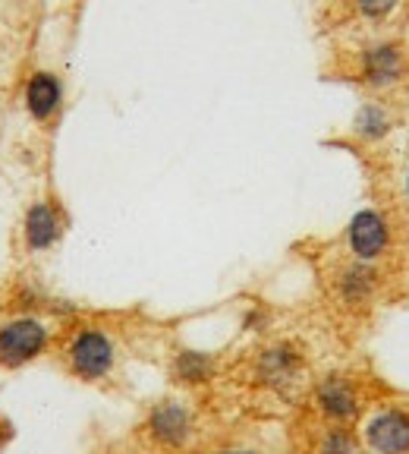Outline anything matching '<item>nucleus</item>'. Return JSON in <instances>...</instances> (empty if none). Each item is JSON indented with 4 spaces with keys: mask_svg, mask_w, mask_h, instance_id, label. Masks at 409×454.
Returning a JSON list of instances; mask_svg holds the SVG:
<instances>
[{
    "mask_svg": "<svg viewBox=\"0 0 409 454\" xmlns=\"http://www.w3.org/2000/svg\"><path fill=\"white\" fill-rule=\"evenodd\" d=\"M66 363H70V372L76 379L98 382L117 363V348H113L111 334L101 328H79L66 348Z\"/></svg>",
    "mask_w": 409,
    "mask_h": 454,
    "instance_id": "obj_1",
    "label": "nucleus"
},
{
    "mask_svg": "<svg viewBox=\"0 0 409 454\" xmlns=\"http://www.w3.org/2000/svg\"><path fill=\"white\" fill-rule=\"evenodd\" d=\"M50 332L44 322L32 316H19L0 325V366L4 369H22L48 350Z\"/></svg>",
    "mask_w": 409,
    "mask_h": 454,
    "instance_id": "obj_2",
    "label": "nucleus"
},
{
    "mask_svg": "<svg viewBox=\"0 0 409 454\" xmlns=\"http://www.w3.org/2000/svg\"><path fill=\"white\" fill-rule=\"evenodd\" d=\"M362 435L372 454H409V417L400 411L374 413Z\"/></svg>",
    "mask_w": 409,
    "mask_h": 454,
    "instance_id": "obj_3",
    "label": "nucleus"
},
{
    "mask_svg": "<svg viewBox=\"0 0 409 454\" xmlns=\"http://www.w3.org/2000/svg\"><path fill=\"white\" fill-rule=\"evenodd\" d=\"M149 433L158 445L183 448L192 439V413L180 401H161L149 413Z\"/></svg>",
    "mask_w": 409,
    "mask_h": 454,
    "instance_id": "obj_4",
    "label": "nucleus"
},
{
    "mask_svg": "<svg viewBox=\"0 0 409 454\" xmlns=\"http://www.w3.org/2000/svg\"><path fill=\"white\" fill-rule=\"evenodd\" d=\"M406 73V54H403V48L397 42H382L362 51V79L368 85H374V89L400 82Z\"/></svg>",
    "mask_w": 409,
    "mask_h": 454,
    "instance_id": "obj_5",
    "label": "nucleus"
},
{
    "mask_svg": "<svg viewBox=\"0 0 409 454\" xmlns=\"http://www.w3.org/2000/svg\"><path fill=\"white\" fill-rule=\"evenodd\" d=\"M346 237H350V249L356 253V259L372 262L388 249V221L378 212H372V208H362L346 227Z\"/></svg>",
    "mask_w": 409,
    "mask_h": 454,
    "instance_id": "obj_6",
    "label": "nucleus"
},
{
    "mask_svg": "<svg viewBox=\"0 0 409 454\" xmlns=\"http://www.w3.org/2000/svg\"><path fill=\"white\" fill-rule=\"evenodd\" d=\"M64 105V82L50 70H35L26 82V111L32 121L48 123Z\"/></svg>",
    "mask_w": 409,
    "mask_h": 454,
    "instance_id": "obj_7",
    "label": "nucleus"
},
{
    "mask_svg": "<svg viewBox=\"0 0 409 454\" xmlns=\"http://www.w3.org/2000/svg\"><path fill=\"white\" fill-rule=\"evenodd\" d=\"M60 237V215L50 202L38 199L32 202L26 212V221H22V240H26L28 253H44L50 249Z\"/></svg>",
    "mask_w": 409,
    "mask_h": 454,
    "instance_id": "obj_8",
    "label": "nucleus"
},
{
    "mask_svg": "<svg viewBox=\"0 0 409 454\" xmlns=\"http://www.w3.org/2000/svg\"><path fill=\"white\" fill-rule=\"evenodd\" d=\"M315 397H318L321 413H325L328 419H334V423H350V419H356V413H359L356 388L340 376L325 379V382L318 385Z\"/></svg>",
    "mask_w": 409,
    "mask_h": 454,
    "instance_id": "obj_9",
    "label": "nucleus"
},
{
    "mask_svg": "<svg viewBox=\"0 0 409 454\" xmlns=\"http://www.w3.org/2000/svg\"><path fill=\"white\" fill-rule=\"evenodd\" d=\"M297 372H299V354H293L289 348H271L259 360V376L268 385L293 382Z\"/></svg>",
    "mask_w": 409,
    "mask_h": 454,
    "instance_id": "obj_10",
    "label": "nucleus"
},
{
    "mask_svg": "<svg viewBox=\"0 0 409 454\" xmlns=\"http://www.w3.org/2000/svg\"><path fill=\"white\" fill-rule=\"evenodd\" d=\"M390 127H394V123H390L388 107L374 105V101H366L353 117V133L362 136V139H368V142L384 139V136L390 133Z\"/></svg>",
    "mask_w": 409,
    "mask_h": 454,
    "instance_id": "obj_11",
    "label": "nucleus"
},
{
    "mask_svg": "<svg viewBox=\"0 0 409 454\" xmlns=\"http://www.w3.org/2000/svg\"><path fill=\"white\" fill-rule=\"evenodd\" d=\"M174 376L183 385H204L214 376V360L208 354H198V350H183L174 360Z\"/></svg>",
    "mask_w": 409,
    "mask_h": 454,
    "instance_id": "obj_12",
    "label": "nucleus"
},
{
    "mask_svg": "<svg viewBox=\"0 0 409 454\" xmlns=\"http://www.w3.org/2000/svg\"><path fill=\"white\" fill-rule=\"evenodd\" d=\"M372 271L366 269V265H356V269H350L343 275V297L346 300H362L368 291H372Z\"/></svg>",
    "mask_w": 409,
    "mask_h": 454,
    "instance_id": "obj_13",
    "label": "nucleus"
},
{
    "mask_svg": "<svg viewBox=\"0 0 409 454\" xmlns=\"http://www.w3.org/2000/svg\"><path fill=\"white\" fill-rule=\"evenodd\" d=\"M318 454H359V445L346 429H331L318 445Z\"/></svg>",
    "mask_w": 409,
    "mask_h": 454,
    "instance_id": "obj_14",
    "label": "nucleus"
},
{
    "mask_svg": "<svg viewBox=\"0 0 409 454\" xmlns=\"http://www.w3.org/2000/svg\"><path fill=\"white\" fill-rule=\"evenodd\" d=\"M353 4L366 20H384L397 7V0H353Z\"/></svg>",
    "mask_w": 409,
    "mask_h": 454,
    "instance_id": "obj_15",
    "label": "nucleus"
},
{
    "mask_svg": "<svg viewBox=\"0 0 409 454\" xmlns=\"http://www.w3.org/2000/svg\"><path fill=\"white\" fill-rule=\"evenodd\" d=\"M218 454H259V451H246V448H227V451H218Z\"/></svg>",
    "mask_w": 409,
    "mask_h": 454,
    "instance_id": "obj_16",
    "label": "nucleus"
},
{
    "mask_svg": "<svg viewBox=\"0 0 409 454\" xmlns=\"http://www.w3.org/2000/svg\"><path fill=\"white\" fill-rule=\"evenodd\" d=\"M406 190H409V170H406Z\"/></svg>",
    "mask_w": 409,
    "mask_h": 454,
    "instance_id": "obj_17",
    "label": "nucleus"
}]
</instances>
